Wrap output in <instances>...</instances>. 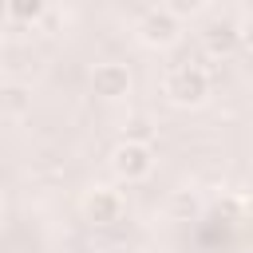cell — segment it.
I'll use <instances>...</instances> for the list:
<instances>
[{"mask_svg":"<svg viewBox=\"0 0 253 253\" xmlns=\"http://www.w3.org/2000/svg\"><path fill=\"white\" fill-rule=\"evenodd\" d=\"M134 36H138L146 47L166 51V47H174V43L182 40V20H178L170 8H150V12H142V16H138Z\"/></svg>","mask_w":253,"mask_h":253,"instance_id":"cell-2","label":"cell"},{"mask_svg":"<svg viewBox=\"0 0 253 253\" xmlns=\"http://www.w3.org/2000/svg\"><path fill=\"white\" fill-rule=\"evenodd\" d=\"M111 170L119 182H146L150 170H154V150L150 142H130L123 138L115 150H111Z\"/></svg>","mask_w":253,"mask_h":253,"instance_id":"cell-3","label":"cell"},{"mask_svg":"<svg viewBox=\"0 0 253 253\" xmlns=\"http://www.w3.org/2000/svg\"><path fill=\"white\" fill-rule=\"evenodd\" d=\"M162 95H166V103H174V107H182V111L202 107V103L210 99V75H206V67H190V63H182V67L166 71V79H162Z\"/></svg>","mask_w":253,"mask_h":253,"instance_id":"cell-1","label":"cell"},{"mask_svg":"<svg viewBox=\"0 0 253 253\" xmlns=\"http://www.w3.org/2000/svg\"><path fill=\"white\" fill-rule=\"evenodd\" d=\"M115 253H146V249H138V245H123V249H115Z\"/></svg>","mask_w":253,"mask_h":253,"instance_id":"cell-14","label":"cell"},{"mask_svg":"<svg viewBox=\"0 0 253 253\" xmlns=\"http://www.w3.org/2000/svg\"><path fill=\"white\" fill-rule=\"evenodd\" d=\"M241 71H245V79H253V51H245V63H241Z\"/></svg>","mask_w":253,"mask_h":253,"instance_id":"cell-13","label":"cell"},{"mask_svg":"<svg viewBox=\"0 0 253 253\" xmlns=\"http://www.w3.org/2000/svg\"><path fill=\"white\" fill-rule=\"evenodd\" d=\"M123 210H126V202H123V194L111 190V186H95V190H87L83 202H79L83 221L95 225V229H107V225L123 221Z\"/></svg>","mask_w":253,"mask_h":253,"instance_id":"cell-4","label":"cell"},{"mask_svg":"<svg viewBox=\"0 0 253 253\" xmlns=\"http://www.w3.org/2000/svg\"><path fill=\"white\" fill-rule=\"evenodd\" d=\"M4 8L16 24H40L47 16V0H4Z\"/></svg>","mask_w":253,"mask_h":253,"instance_id":"cell-9","label":"cell"},{"mask_svg":"<svg viewBox=\"0 0 253 253\" xmlns=\"http://www.w3.org/2000/svg\"><path fill=\"white\" fill-rule=\"evenodd\" d=\"M0 111H4V119H24L32 111V91L24 83H8L0 91Z\"/></svg>","mask_w":253,"mask_h":253,"instance_id":"cell-8","label":"cell"},{"mask_svg":"<svg viewBox=\"0 0 253 253\" xmlns=\"http://www.w3.org/2000/svg\"><path fill=\"white\" fill-rule=\"evenodd\" d=\"M202 43H206L210 55H229V51L241 43V32H237L233 24H210L206 36H202Z\"/></svg>","mask_w":253,"mask_h":253,"instance_id":"cell-6","label":"cell"},{"mask_svg":"<svg viewBox=\"0 0 253 253\" xmlns=\"http://www.w3.org/2000/svg\"><path fill=\"white\" fill-rule=\"evenodd\" d=\"M166 8H170L178 20H190V16H198V12L206 8V0H166Z\"/></svg>","mask_w":253,"mask_h":253,"instance_id":"cell-11","label":"cell"},{"mask_svg":"<svg viewBox=\"0 0 253 253\" xmlns=\"http://www.w3.org/2000/svg\"><path fill=\"white\" fill-rule=\"evenodd\" d=\"M237 32H241V47H245V51H253V12L237 24Z\"/></svg>","mask_w":253,"mask_h":253,"instance_id":"cell-12","label":"cell"},{"mask_svg":"<svg viewBox=\"0 0 253 253\" xmlns=\"http://www.w3.org/2000/svg\"><path fill=\"white\" fill-rule=\"evenodd\" d=\"M130 87H134V79H130V67H126V63L107 59V63H95V67H91V95H95V99L119 103V99L130 95Z\"/></svg>","mask_w":253,"mask_h":253,"instance_id":"cell-5","label":"cell"},{"mask_svg":"<svg viewBox=\"0 0 253 253\" xmlns=\"http://www.w3.org/2000/svg\"><path fill=\"white\" fill-rule=\"evenodd\" d=\"M166 217L170 221H198V213H202V202H198V194L194 190H174L170 198H166Z\"/></svg>","mask_w":253,"mask_h":253,"instance_id":"cell-7","label":"cell"},{"mask_svg":"<svg viewBox=\"0 0 253 253\" xmlns=\"http://www.w3.org/2000/svg\"><path fill=\"white\" fill-rule=\"evenodd\" d=\"M123 138H130V142H150V138H154V123H150L146 115H130V119L123 123Z\"/></svg>","mask_w":253,"mask_h":253,"instance_id":"cell-10","label":"cell"}]
</instances>
